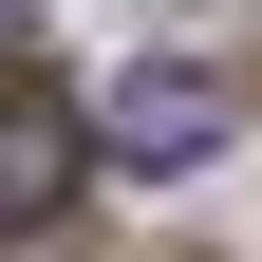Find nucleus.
<instances>
[{
  "label": "nucleus",
  "instance_id": "obj_1",
  "mask_svg": "<svg viewBox=\"0 0 262 262\" xmlns=\"http://www.w3.org/2000/svg\"><path fill=\"white\" fill-rule=\"evenodd\" d=\"M94 150H113V169H206V150H225V75H187V56L113 75V94H94Z\"/></svg>",
  "mask_w": 262,
  "mask_h": 262
},
{
  "label": "nucleus",
  "instance_id": "obj_2",
  "mask_svg": "<svg viewBox=\"0 0 262 262\" xmlns=\"http://www.w3.org/2000/svg\"><path fill=\"white\" fill-rule=\"evenodd\" d=\"M56 187H75V113L19 94V113H0V206H56Z\"/></svg>",
  "mask_w": 262,
  "mask_h": 262
}]
</instances>
